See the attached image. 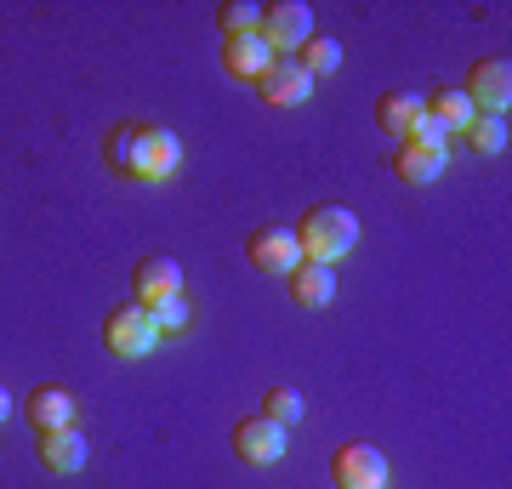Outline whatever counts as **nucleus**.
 Here are the masks:
<instances>
[{"instance_id": "nucleus-1", "label": "nucleus", "mask_w": 512, "mask_h": 489, "mask_svg": "<svg viewBox=\"0 0 512 489\" xmlns=\"http://www.w3.org/2000/svg\"><path fill=\"white\" fill-rule=\"evenodd\" d=\"M103 160L120 177L137 182H165L177 165H183V143L171 126H114L109 143H103Z\"/></svg>"}, {"instance_id": "nucleus-2", "label": "nucleus", "mask_w": 512, "mask_h": 489, "mask_svg": "<svg viewBox=\"0 0 512 489\" xmlns=\"http://www.w3.org/2000/svg\"><path fill=\"white\" fill-rule=\"evenodd\" d=\"M291 234H296L302 262H336V256H348L359 245V217L348 205H313V211H302V222Z\"/></svg>"}, {"instance_id": "nucleus-3", "label": "nucleus", "mask_w": 512, "mask_h": 489, "mask_svg": "<svg viewBox=\"0 0 512 489\" xmlns=\"http://www.w3.org/2000/svg\"><path fill=\"white\" fill-rule=\"evenodd\" d=\"M308 35H313V12L302 0H274V6H262V18H256V40L274 57L296 52Z\"/></svg>"}, {"instance_id": "nucleus-4", "label": "nucleus", "mask_w": 512, "mask_h": 489, "mask_svg": "<svg viewBox=\"0 0 512 489\" xmlns=\"http://www.w3.org/2000/svg\"><path fill=\"white\" fill-rule=\"evenodd\" d=\"M330 478H336V489H387V455L365 438H353L330 455Z\"/></svg>"}, {"instance_id": "nucleus-5", "label": "nucleus", "mask_w": 512, "mask_h": 489, "mask_svg": "<svg viewBox=\"0 0 512 489\" xmlns=\"http://www.w3.org/2000/svg\"><path fill=\"white\" fill-rule=\"evenodd\" d=\"M103 342H109L114 359H143V353H154L160 330L148 325V308L126 302V308H109V319H103Z\"/></svg>"}, {"instance_id": "nucleus-6", "label": "nucleus", "mask_w": 512, "mask_h": 489, "mask_svg": "<svg viewBox=\"0 0 512 489\" xmlns=\"http://www.w3.org/2000/svg\"><path fill=\"white\" fill-rule=\"evenodd\" d=\"M461 97L473 103V114H507V103H512V63L507 57H484V63H473Z\"/></svg>"}, {"instance_id": "nucleus-7", "label": "nucleus", "mask_w": 512, "mask_h": 489, "mask_svg": "<svg viewBox=\"0 0 512 489\" xmlns=\"http://www.w3.org/2000/svg\"><path fill=\"white\" fill-rule=\"evenodd\" d=\"M171 296H183V268H177L171 256H143V262L131 268V302H137V308H160Z\"/></svg>"}, {"instance_id": "nucleus-8", "label": "nucleus", "mask_w": 512, "mask_h": 489, "mask_svg": "<svg viewBox=\"0 0 512 489\" xmlns=\"http://www.w3.org/2000/svg\"><path fill=\"white\" fill-rule=\"evenodd\" d=\"M234 450L251 467H274L285 455V427H274L268 416H245V421H234Z\"/></svg>"}, {"instance_id": "nucleus-9", "label": "nucleus", "mask_w": 512, "mask_h": 489, "mask_svg": "<svg viewBox=\"0 0 512 489\" xmlns=\"http://www.w3.org/2000/svg\"><path fill=\"white\" fill-rule=\"evenodd\" d=\"M245 256H251L256 273H291L296 262H302V251H296V234L291 228H256L251 239H245Z\"/></svg>"}, {"instance_id": "nucleus-10", "label": "nucleus", "mask_w": 512, "mask_h": 489, "mask_svg": "<svg viewBox=\"0 0 512 489\" xmlns=\"http://www.w3.org/2000/svg\"><path fill=\"white\" fill-rule=\"evenodd\" d=\"M444 165H450V154H444V143H421V137H399V154H393V177L410 182V188H427V182L439 177Z\"/></svg>"}, {"instance_id": "nucleus-11", "label": "nucleus", "mask_w": 512, "mask_h": 489, "mask_svg": "<svg viewBox=\"0 0 512 489\" xmlns=\"http://www.w3.org/2000/svg\"><path fill=\"white\" fill-rule=\"evenodd\" d=\"M256 91H262V103H274V109H296V103L313 97V80L296 69L291 57H274V63L262 69V80H256Z\"/></svg>"}, {"instance_id": "nucleus-12", "label": "nucleus", "mask_w": 512, "mask_h": 489, "mask_svg": "<svg viewBox=\"0 0 512 489\" xmlns=\"http://www.w3.org/2000/svg\"><path fill=\"white\" fill-rule=\"evenodd\" d=\"M35 455H40V467L46 472H63V478H69V472H80L86 467V433H80V427H57V433H35Z\"/></svg>"}, {"instance_id": "nucleus-13", "label": "nucleus", "mask_w": 512, "mask_h": 489, "mask_svg": "<svg viewBox=\"0 0 512 489\" xmlns=\"http://www.w3.org/2000/svg\"><path fill=\"white\" fill-rule=\"evenodd\" d=\"M268 63H274V52L256 35H222V69H228V80H251L256 86Z\"/></svg>"}, {"instance_id": "nucleus-14", "label": "nucleus", "mask_w": 512, "mask_h": 489, "mask_svg": "<svg viewBox=\"0 0 512 489\" xmlns=\"http://www.w3.org/2000/svg\"><path fill=\"white\" fill-rule=\"evenodd\" d=\"M336 296V268L330 262H296L291 268V302L296 308H330Z\"/></svg>"}, {"instance_id": "nucleus-15", "label": "nucleus", "mask_w": 512, "mask_h": 489, "mask_svg": "<svg viewBox=\"0 0 512 489\" xmlns=\"http://www.w3.org/2000/svg\"><path fill=\"white\" fill-rule=\"evenodd\" d=\"M23 410H29V427H35V433L74 427V393H63V387H35Z\"/></svg>"}, {"instance_id": "nucleus-16", "label": "nucleus", "mask_w": 512, "mask_h": 489, "mask_svg": "<svg viewBox=\"0 0 512 489\" xmlns=\"http://www.w3.org/2000/svg\"><path fill=\"white\" fill-rule=\"evenodd\" d=\"M421 120V97L416 91H382L376 97V126L387 131V137H410Z\"/></svg>"}, {"instance_id": "nucleus-17", "label": "nucleus", "mask_w": 512, "mask_h": 489, "mask_svg": "<svg viewBox=\"0 0 512 489\" xmlns=\"http://www.w3.org/2000/svg\"><path fill=\"white\" fill-rule=\"evenodd\" d=\"M421 109H427V120H439L444 131H467V120H473V103L461 97V86H433L421 97Z\"/></svg>"}, {"instance_id": "nucleus-18", "label": "nucleus", "mask_w": 512, "mask_h": 489, "mask_svg": "<svg viewBox=\"0 0 512 489\" xmlns=\"http://www.w3.org/2000/svg\"><path fill=\"white\" fill-rule=\"evenodd\" d=\"M291 63L308 74V80H325V74L342 69V46H336L330 35H308V40H302V46L291 52Z\"/></svg>"}, {"instance_id": "nucleus-19", "label": "nucleus", "mask_w": 512, "mask_h": 489, "mask_svg": "<svg viewBox=\"0 0 512 489\" xmlns=\"http://www.w3.org/2000/svg\"><path fill=\"white\" fill-rule=\"evenodd\" d=\"M461 137H467L473 154H501V148H507V120H501V114H473Z\"/></svg>"}, {"instance_id": "nucleus-20", "label": "nucleus", "mask_w": 512, "mask_h": 489, "mask_svg": "<svg viewBox=\"0 0 512 489\" xmlns=\"http://www.w3.org/2000/svg\"><path fill=\"white\" fill-rule=\"evenodd\" d=\"M256 416H268L274 427H296V421H302V393H296V387H268Z\"/></svg>"}, {"instance_id": "nucleus-21", "label": "nucleus", "mask_w": 512, "mask_h": 489, "mask_svg": "<svg viewBox=\"0 0 512 489\" xmlns=\"http://www.w3.org/2000/svg\"><path fill=\"white\" fill-rule=\"evenodd\" d=\"M256 18H262L256 0H222L217 6V29L222 35H256Z\"/></svg>"}, {"instance_id": "nucleus-22", "label": "nucleus", "mask_w": 512, "mask_h": 489, "mask_svg": "<svg viewBox=\"0 0 512 489\" xmlns=\"http://www.w3.org/2000/svg\"><path fill=\"white\" fill-rule=\"evenodd\" d=\"M148 325L160 330V336L165 330H183L188 325V302L183 296H171V302H160V308H148Z\"/></svg>"}, {"instance_id": "nucleus-23", "label": "nucleus", "mask_w": 512, "mask_h": 489, "mask_svg": "<svg viewBox=\"0 0 512 489\" xmlns=\"http://www.w3.org/2000/svg\"><path fill=\"white\" fill-rule=\"evenodd\" d=\"M12 416V393H6V387H0V421Z\"/></svg>"}]
</instances>
